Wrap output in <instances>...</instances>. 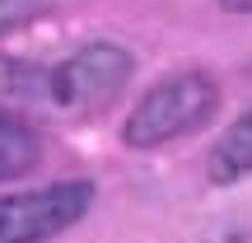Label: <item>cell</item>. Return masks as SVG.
Instances as JSON below:
<instances>
[{
    "label": "cell",
    "mask_w": 252,
    "mask_h": 243,
    "mask_svg": "<svg viewBox=\"0 0 252 243\" xmlns=\"http://www.w3.org/2000/svg\"><path fill=\"white\" fill-rule=\"evenodd\" d=\"M94 206L89 182H47L33 192L0 197V243H47Z\"/></svg>",
    "instance_id": "obj_3"
},
{
    "label": "cell",
    "mask_w": 252,
    "mask_h": 243,
    "mask_svg": "<svg viewBox=\"0 0 252 243\" xmlns=\"http://www.w3.org/2000/svg\"><path fill=\"white\" fill-rule=\"evenodd\" d=\"M52 5H56V0H0V33H14V28L42 19Z\"/></svg>",
    "instance_id": "obj_6"
},
{
    "label": "cell",
    "mask_w": 252,
    "mask_h": 243,
    "mask_svg": "<svg viewBox=\"0 0 252 243\" xmlns=\"http://www.w3.org/2000/svg\"><path fill=\"white\" fill-rule=\"evenodd\" d=\"M220 108V84L206 70H178L163 75L159 84L145 89V99L131 108V117L122 126V140L131 150H154V145H168L178 136L196 131L210 122V112Z\"/></svg>",
    "instance_id": "obj_2"
},
{
    "label": "cell",
    "mask_w": 252,
    "mask_h": 243,
    "mask_svg": "<svg viewBox=\"0 0 252 243\" xmlns=\"http://www.w3.org/2000/svg\"><path fill=\"white\" fill-rule=\"evenodd\" d=\"M224 9H238V14H252V0H220Z\"/></svg>",
    "instance_id": "obj_7"
},
{
    "label": "cell",
    "mask_w": 252,
    "mask_h": 243,
    "mask_svg": "<svg viewBox=\"0 0 252 243\" xmlns=\"http://www.w3.org/2000/svg\"><path fill=\"white\" fill-rule=\"evenodd\" d=\"M42 159V136L33 131V122L0 112V178H19Z\"/></svg>",
    "instance_id": "obj_5"
},
{
    "label": "cell",
    "mask_w": 252,
    "mask_h": 243,
    "mask_svg": "<svg viewBox=\"0 0 252 243\" xmlns=\"http://www.w3.org/2000/svg\"><path fill=\"white\" fill-rule=\"evenodd\" d=\"M131 52L117 42H84L80 52H70L65 61L47 66V70H33L24 84V94H37L47 108L70 112V117H84V112L108 108L112 99L131 84Z\"/></svg>",
    "instance_id": "obj_1"
},
{
    "label": "cell",
    "mask_w": 252,
    "mask_h": 243,
    "mask_svg": "<svg viewBox=\"0 0 252 243\" xmlns=\"http://www.w3.org/2000/svg\"><path fill=\"white\" fill-rule=\"evenodd\" d=\"M206 169H210V182H238L252 173V108L215 140Z\"/></svg>",
    "instance_id": "obj_4"
}]
</instances>
